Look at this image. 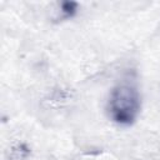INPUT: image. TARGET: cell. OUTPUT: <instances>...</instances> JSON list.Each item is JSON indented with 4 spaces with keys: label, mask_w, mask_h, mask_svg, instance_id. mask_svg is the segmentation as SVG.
Returning a JSON list of instances; mask_svg holds the SVG:
<instances>
[{
    "label": "cell",
    "mask_w": 160,
    "mask_h": 160,
    "mask_svg": "<svg viewBox=\"0 0 160 160\" xmlns=\"http://www.w3.org/2000/svg\"><path fill=\"white\" fill-rule=\"evenodd\" d=\"M141 110V95L134 81L122 80L110 91L106 112L109 119L120 125H132Z\"/></svg>",
    "instance_id": "cell-1"
},
{
    "label": "cell",
    "mask_w": 160,
    "mask_h": 160,
    "mask_svg": "<svg viewBox=\"0 0 160 160\" xmlns=\"http://www.w3.org/2000/svg\"><path fill=\"white\" fill-rule=\"evenodd\" d=\"M78 2L74 1H64L60 4V11L62 14L64 18H72L75 15V12L78 11Z\"/></svg>",
    "instance_id": "cell-2"
}]
</instances>
